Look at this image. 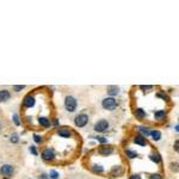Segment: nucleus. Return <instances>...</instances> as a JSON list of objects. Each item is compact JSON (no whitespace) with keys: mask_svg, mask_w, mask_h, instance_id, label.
<instances>
[{"mask_svg":"<svg viewBox=\"0 0 179 179\" xmlns=\"http://www.w3.org/2000/svg\"><path fill=\"white\" fill-rule=\"evenodd\" d=\"M13 166H11V165H8V164H6V165H2L1 167H0V173L2 174V176H5V177H10L12 173H13Z\"/></svg>","mask_w":179,"mask_h":179,"instance_id":"obj_5","label":"nucleus"},{"mask_svg":"<svg viewBox=\"0 0 179 179\" xmlns=\"http://www.w3.org/2000/svg\"><path fill=\"white\" fill-rule=\"evenodd\" d=\"M13 122L16 123V125H19V124H20V121H19V118H18V116H17L16 114L13 115Z\"/></svg>","mask_w":179,"mask_h":179,"instance_id":"obj_23","label":"nucleus"},{"mask_svg":"<svg viewBox=\"0 0 179 179\" xmlns=\"http://www.w3.org/2000/svg\"><path fill=\"white\" fill-rule=\"evenodd\" d=\"M151 160L154 161L155 164H159L160 161H161V157H160L159 153H152L151 154Z\"/></svg>","mask_w":179,"mask_h":179,"instance_id":"obj_17","label":"nucleus"},{"mask_svg":"<svg viewBox=\"0 0 179 179\" xmlns=\"http://www.w3.org/2000/svg\"><path fill=\"white\" fill-rule=\"evenodd\" d=\"M54 124H55V125H58V124H59V121H58V118H55V121H54Z\"/></svg>","mask_w":179,"mask_h":179,"instance_id":"obj_34","label":"nucleus"},{"mask_svg":"<svg viewBox=\"0 0 179 179\" xmlns=\"http://www.w3.org/2000/svg\"><path fill=\"white\" fill-rule=\"evenodd\" d=\"M139 131L142 133L144 136H149V135H151V130H149V128H147V127H139Z\"/></svg>","mask_w":179,"mask_h":179,"instance_id":"obj_18","label":"nucleus"},{"mask_svg":"<svg viewBox=\"0 0 179 179\" xmlns=\"http://www.w3.org/2000/svg\"><path fill=\"white\" fill-rule=\"evenodd\" d=\"M10 97H11V94H10V92L7 90H1L0 91V103L1 101H7L10 99Z\"/></svg>","mask_w":179,"mask_h":179,"instance_id":"obj_12","label":"nucleus"},{"mask_svg":"<svg viewBox=\"0 0 179 179\" xmlns=\"http://www.w3.org/2000/svg\"><path fill=\"white\" fill-rule=\"evenodd\" d=\"M109 129V122L106 119H100L94 124V130L98 133H104Z\"/></svg>","mask_w":179,"mask_h":179,"instance_id":"obj_4","label":"nucleus"},{"mask_svg":"<svg viewBox=\"0 0 179 179\" xmlns=\"http://www.w3.org/2000/svg\"><path fill=\"white\" fill-rule=\"evenodd\" d=\"M152 88V86H141V90H149Z\"/></svg>","mask_w":179,"mask_h":179,"instance_id":"obj_32","label":"nucleus"},{"mask_svg":"<svg viewBox=\"0 0 179 179\" xmlns=\"http://www.w3.org/2000/svg\"><path fill=\"white\" fill-rule=\"evenodd\" d=\"M130 179H141V177H140L139 174H133V176L130 177Z\"/></svg>","mask_w":179,"mask_h":179,"instance_id":"obj_30","label":"nucleus"},{"mask_svg":"<svg viewBox=\"0 0 179 179\" xmlns=\"http://www.w3.org/2000/svg\"><path fill=\"white\" fill-rule=\"evenodd\" d=\"M40 179H49V177H48L47 174H44V173H43V174H41L40 176Z\"/></svg>","mask_w":179,"mask_h":179,"instance_id":"obj_31","label":"nucleus"},{"mask_svg":"<svg viewBox=\"0 0 179 179\" xmlns=\"http://www.w3.org/2000/svg\"><path fill=\"white\" fill-rule=\"evenodd\" d=\"M165 116H166V111L165 110H159V111H157L154 114V117H155V119H158V121H161Z\"/></svg>","mask_w":179,"mask_h":179,"instance_id":"obj_14","label":"nucleus"},{"mask_svg":"<svg viewBox=\"0 0 179 179\" xmlns=\"http://www.w3.org/2000/svg\"><path fill=\"white\" fill-rule=\"evenodd\" d=\"M77 105H78V103H77V99L74 97L67 96L65 98V108L68 112H74L75 109H77Z\"/></svg>","mask_w":179,"mask_h":179,"instance_id":"obj_1","label":"nucleus"},{"mask_svg":"<svg viewBox=\"0 0 179 179\" xmlns=\"http://www.w3.org/2000/svg\"><path fill=\"white\" fill-rule=\"evenodd\" d=\"M30 152H31L34 155H37V151H36V147H35V146H31V147H30Z\"/></svg>","mask_w":179,"mask_h":179,"instance_id":"obj_26","label":"nucleus"},{"mask_svg":"<svg viewBox=\"0 0 179 179\" xmlns=\"http://www.w3.org/2000/svg\"><path fill=\"white\" fill-rule=\"evenodd\" d=\"M101 106H103L105 110L112 111V110H115L116 106H117V100L115 99L114 97H108V98L103 99V101H101Z\"/></svg>","mask_w":179,"mask_h":179,"instance_id":"obj_2","label":"nucleus"},{"mask_svg":"<svg viewBox=\"0 0 179 179\" xmlns=\"http://www.w3.org/2000/svg\"><path fill=\"white\" fill-rule=\"evenodd\" d=\"M42 158L44 160H47V161L53 160L55 158V153H54V151H53L51 148H47V149H44V152L42 153Z\"/></svg>","mask_w":179,"mask_h":179,"instance_id":"obj_7","label":"nucleus"},{"mask_svg":"<svg viewBox=\"0 0 179 179\" xmlns=\"http://www.w3.org/2000/svg\"><path fill=\"white\" fill-rule=\"evenodd\" d=\"M149 179H161V176H160L159 173H154V174L151 176V178Z\"/></svg>","mask_w":179,"mask_h":179,"instance_id":"obj_27","label":"nucleus"},{"mask_svg":"<svg viewBox=\"0 0 179 179\" xmlns=\"http://www.w3.org/2000/svg\"><path fill=\"white\" fill-rule=\"evenodd\" d=\"M49 177L51 179H58L59 178V173H58L55 170H51V171L49 172Z\"/></svg>","mask_w":179,"mask_h":179,"instance_id":"obj_20","label":"nucleus"},{"mask_svg":"<svg viewBox=\"0 0 179 179\" xmlns=\"http://www.w3.org/2000/svg\"><path fill=\"white\" fill-rule=\"evenodd\" d=\"M87 122H88V116H87V115H85V114L77 115V116H75V118H74V123H75V125H77V127H79V128L85 127V125L87 124Z\"/></svg>","mask_w":179,"mask_h":179,"instance_id":"obj_3","label":"nucleus"},{"mask_svg":"<svg viewBox=\"0 0 179 179\" xmlns=\"http://www.w3.org/2000/svg\"><path fill=\"white\" fill-rule=\"evenodd\" d=\"M135 116H136L138 118H143V117L146 116V112H144L142 109H136V110H135Z\"/></svg>","mask_w":179,"mask_h":179,"instance_id":"obj_19","label":"nucleus"},{"mask_svg":"<svg viewBox=\"0 0 179 179\" xmlns=\"http://www.w3.org/2000/svg\"><path fill=\"white\" fill-rule=\"evenodd\" d=\"M58 134L61 138H69L72 135V133H71V130L68 128H60L58 130Z\"/></svg>","mask_w":179,"mask_h":179,"instance_id":"obj_8","label":"nucleus"},{"mask_svg":"<svg viewBox=\"0 0 179 179\" xmlns=\"http://www.w3.org/2000/svg\"><path fill=\"white\" fill-rule=\"evenodd\" d=\"M158 97H161L162 99H168V97H167L165 93H161V92H159V93H158Z\"/></svg>","mask_w":179,"mask_h":179,"instance_id":"obj_29","label":"nucleus"},{"mask_svg":"<svg viewBox=\"0 0 179 179\" xmlns=\"http://www.w3.org/2000/svg\"><path fill=\"white\" fill-rule=\"evenodd\" d=\"M24 87H25L24 85H16V86H15L13 88H15V91H17V92H19L20 90H23Z\"/></svg>","mask_w":179,"mask_h":179,"instance_id":"obj_24","label":"nucleus"},{"mask_svg":"<svg viewBox=\"0 0 179 179\" xmlns=\"http://www.w3.org/2000/svg\"><path fill=\"white\" fill-rule=\"evenodd\" d=\"M97 140L99 141L100 143H106V142H108V140L105 139V138H103V136H99V138H97Z\"/></svg>","mask_w":179,"mask_h":179,"instance_id":"obj_28","label":"nucleus"},{"mask_svg":"<svg viewBox=\"0 0 179 179\" xmlns=\"http://www.w3.org/2000/svg\"><path fill=\"white\" fill-rule=\"evenodd\" d=\"M23 105L25 108H32L35 105V97L31 96V94H28L24 97V100H23Z\"/></svg>","mask_w":179,"mask_h":179,"instance_id":"obj_6","label":"nucleus"},{"mask_svg":"<svg viewBox=\"0 0 179 179\" xmlns=\"http://www.w3.org/2000/svg\"><path fill=\"white\" fill-rule=\"evenodd\" d=\"M34 140H35V142H37V143L42 142V138H41L40 135H37V134H35V135H34Z\"/></svg>","mask_w":179,"mask_h":179,"instance_id":"obj_22","label":"nucleus"},{"mask_svg":"<svg viewBox=\"0 0 179 179\" xmlns=\"http://www.w3.org/2000/svg\"><path fill=\"white\" fill-rule=\"evenodd\" d=\"M38 123H40L42 127L48 128V127L50 125V119L48 118V117H40V119H38Z\"/></svg>","mask_w":179,"mask_h":179,"instance_id":"obj_13","label":"nucleus"},{"mask_svg":"<svg viewBox=\"0 0 179 179\" xmlns=\"http://www.w3.org/2000/svg\"><path fill=\"white\" fill-rule=\"evenodd\" d=\"M93 171H94V172H99V173H101V172L104 171V168H103L101 166H98V165H94V166H93Z\"/></svg>","mask_w":179,"mask_h":179,"instance_id":"obj_21","label":"nucleus"},{"mask_svg":"<svg viewBox=\"0 0 179 179\" xmlns=\"http://www.w3.org/2000/svg\"><path fill=\"white\" fill-rule=\"evenodd\" d=\"M11 142H18V135L17 134H13L12 136H11Z\"/></svg>","mask_w":179,"mask_h":179,"instance_id":"obj_25","label":"nucleus"},{"mask_svg":"<svg viewBox=\"0 0 179 179\" xmlns=\"http://www.w3.org/2000/svg\"><path fill=\"white\" fill-rule=\"evenodd\" d=\"M125 155L129 158V159H134L138 157V153L135 151H131V149H125Z\"/></svg>","mask_w":179,"mask_h":179,"instance_id":"obj_15","label":"nucleus"},{"mask_svg":"<svg viewBox=\"0 0 179 179\" xmlns=\"http://www.w3.org/2000/svg\"><path fill=\"white\" fill-rule=\"evenodd\" d=\"M151 135H152V138L154 141H159L161 139V133H160L159 130H152L151 131Z\"/></svg>","mask_w":179,"mask_h":179,"instance_id":"obj_16","label":"nucleus"},{"mask_svg":"<svg viewBox=\"0 0 179 179\" xmlns=\"http://www.w3.org/2000/svg\"><path fill=\"white\" fill-rule=\"evenodd\" d=\"M106 91H108V94H110L111 97H114V96H117L119 92V88L117 86H108V88H106Z\"/></svg>","mask_w":179,"mask_h":179,"instance_id":"obj_9","label":"nucleus"},{"mask_svg":"<svg viewBox=\"0 0 179 179\" xmlns=\"http://www.w3.org/2000/svg\"><path fill=\"white\" fill-rule=\"evenodd\" d=\"M178 140H177V141H176V144H174V147H176V148H174V149H176V151H178Z\"/></svg>","mask_w":179,"mask_h":179,"instance_id":"obj_33","label":"nucleus"},{"mask_svg":"<svg viewBox=\"0 0 179 179\" xmlns=\"http://www.w3.org/2000/svg\"><path fill=\"white\" fill-rule=\"evenodd\" d=\"M134 142L139 146H146L147 144V141H146V138L143 135H136L135 139H134Z\"/></svg>","mask_w":179,"mask_h":179,"instance_id":"obj_11","label":"nucleus"},{"mask_svg":"<svg viewBox=\"0 0 179 179\" xmlns=\"http://www.w3.org/2000/svg\"><path fill=\"white\" fill-rule=\"evenodd\" d=\"M114 152L112 147H106V146H101L99 148V153L101 155H110Z\"/></svg>","mask_w":179,"mask_h":179,"instance_id":"obj_10","label":"nucleus"}]
</instances>
